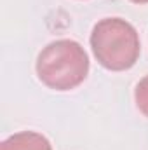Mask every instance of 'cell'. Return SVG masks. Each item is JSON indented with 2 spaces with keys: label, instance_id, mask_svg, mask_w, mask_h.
Segmentation results:
<instances>
[{
  "label": "cell",
  "instance_id": "6da1fadb",
  "mask_svg": "<svg viewBox=\"0 0 148 150\" xmlns=\"http://www.w3.org/2000/svg\"><path fill=\"white\" fill-rule=\"evenodd\" d=\"M40 82L54 91H70L80 86L89 74V56L84 47L70 38L47 44L37 58Z\"/></svg>",
  "mask_w": 148,
  "mask_h": 150
},
{
  "label": "cell",
  "instance_id": "7a4b0ae2",
  "mask_svg": "<svg viewBox=\"0 0 148 150\" xmlns=\"http://www.w3.org/2000/svg\"><path fill=\"white\" fill-rule=\"evenodd\" d=\"M91 49L98 63L110 72L132 68L141 52L136 28L122 18L98 21L91 33Z\"/></svg>",
  "mask_w": 148,
  "mask_h": 150
},
{
  "label": "cell",
  "instance_id": "3957f363",
  "mask_svg": "<svg viewBox=\"0 0 148 150\" xmlns=\"http://www.w3.org/2000/svg\"><path fill=\"white\" fill-rule=\"evenodd\" d=\"M0 150H52L51 142L35 131H21L2 142Z\"/></svg>",
  "mask_w": 148,
  "mask_h": 150
},
{
  "label": "cell",
  "instance_id": "277c9868",
  "mask_svg": "<svg viewBox=\"0 0 148 150\" xmlns=\"http://www.w3.org/2000/svg\"><path fill=\"white\" fill-rule=\"evenodd\" d=\"M134 100H136L138 110L145 117H148V75L138 82L136 91H134Z\"/></svg>",
  "mask_w": 148,
  "mask_h": 150
},
{
  "label": "cell",
  "instance_id": "5b68a950",
  "mask_svg": "<svg viewBox=\"0 0 148 150\" xmlns=\"http://www.w3.org/2000/svg\"><path fill=\"white\" fill-rule=\"evenodd\" d=\"M131 2H134V4H148V0H131Z\"/></svg>",
  "mask_w": 148,
  "mask_h": 150
}]
</instances>
